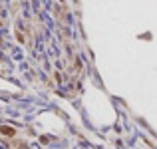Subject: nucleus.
<instances>
[{"label": "nucleus", "instance_id": "obj_1", "mask_svg": "<svg viewBox=\"0 0 157 149\" xmlns=\"http://www.w3.org/2000/svg\"><path fill=\"white\" fill-rule=\"evenodd\" d=\"M2 131L6 135H14V129H10V127H2Z\"/></svg>", "mask_w": 157, "mask_h": 149}]
</instances>
